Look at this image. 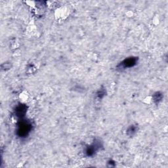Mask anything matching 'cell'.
Segmentation results:
<instances>
[{"label": "cell", "mask_w": 168, "mask_h": 168, "mask_svg": "<svg viewBox=\"0 0 168 168\" xmlns=\"http://www.w3.org/2000/svg\"><path fill=\"white\" fill-rule=\"evenodd\" d=\"M32 123L30 122L22 120L18 125L17 134L20 137H25L28 136L32 130Z\"/></svg>", "instance_id": "cell-1"}, {"label": "cell", "mask_w": 168, "mask_h": 168, "mask_svg": "<svg viewBox=\"0 0 168 168\" xmlns=\"http://www.w3.org/2000/svg\"><path fill=\"white\" fill-rule=\"evenodd\" d=\"M137 61V58L136 57H130L128 58L125 59V60L123 61L119 65V68L120 69H126L127 68H131L133 67L136 64Z\"/></svg>", "instance_id": "cell-2"}, {"label": "cell", "mask_w": 168, "mask_h": 168, "mask_svg": "<svg viewBox=\"0 0 168 168\" xmlns=\"http://www.w3.org/2000/svg\"><path fill=\"white\" fill-rule=\"evenodd\" d=\"M100 147V144L99 143H94L93 144H92L91 146L87 149L86 150V153L88 156H92L96 152L99 150Z\"/></svg>", "instance_id": "cell-3"}, {"label": "cell", "mask_w": 168, "mask_h": 168, "mask_svg": "<svg viewBox=\"0 0 168 168\" xmlns=\"http://www.w3.org/2000/svg\"><path fill=\"white\" fill-rule=\"evenodd\" d=\"M26 112V107L24 105H19L16 108L15 113L17 116L19 117H23L24 116L25 113Z\"/></svg>", "instance_id": "cell-4"}, {"label": "cell", "mask_w": 168, "mask_h": 168, "mask_svg": "<svg viewBox=\"0 0 168 168\" xmlns=\"http://www.w3.org/2000/svg\"><path fill=\"white\" fill-rule=\"evenodd\" d=\"M135 131H136V128H135V127H133V126H131V127H130L129 129L128 130V132L131 133V135H133V133H135Z\"/></svg>", "instance_id": "cell-5"}]
</instances>
